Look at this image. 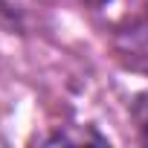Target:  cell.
I'll return each instance as SVG.
<instances>
[{
    "instance_id": "6da1fadb",
    "label": "cell",
    "mask_w": 148,
    "mask_h": 148,
    "mask_svg": "<svg viewBox=\"0 0 148 148\" xmlns=\"http://www.w3.org/2000/svg\"><path fill=\"white\" fill-rule=\"evenodd\" d=\"M116 52L139 70H148V9L139 18H131L125 26L116 29Z\"/></svg>"
},
{
    "instance_id": "7a4b0ae2",
    "label": "cell",
    "mask_w": 148,
    "mask_h": 148,
    "mask_svg": "<svg viewBox=\"0 0 148 148\" xmlns=\"http://www.w3.org/2000/svg\"><path fill=\"white\" fill-rule=\"evenodd\" d=\"M131 116H134V122H136L139 139L148 145V93L136 96V102H134V108H131Z\"/></svg>"
},
{
    "instance_id": "3957f363",
    "label": "cell",
    "mask_w": 148,
    "mask_h": 148,
    "mask_svg": "<svg viewBox=\"0 0 148 148\" xmlns=\"http://www.w3.org/2000/svg\"><path fill=\"white\" fill-rule=\"evenodd\" d=\"M44 142H49V145H70V142H105L99 134H73V131H58V134H52V136H47Z\"/></svg>"
},
{
    "instance_id": "277c9868",
    "label": "cell",
    "mask_w": 148,
    "mask_h": 148,
    "mask_svg": "<svg viewBox=\"0 0 148 148\" xmlns=\"http://www.w3.org/2000/svg\"><path fill=\"white\" fill-rule=\"evenodd\" d=\"M87 3H93V6H105V3H110V0H87Z\"/></svg>"
}]
</instances>
